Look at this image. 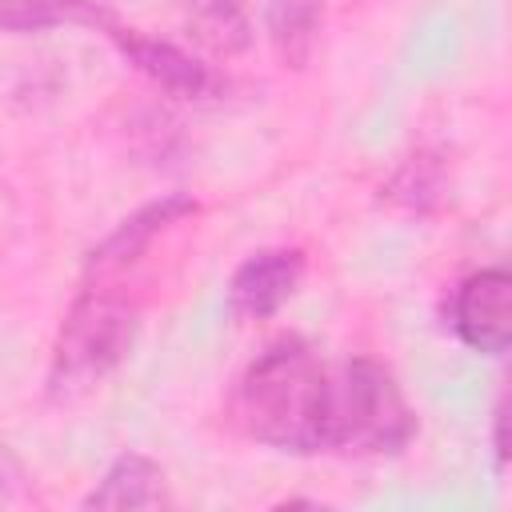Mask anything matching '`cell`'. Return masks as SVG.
<instances>
[{
    "mask_svg": "<svg viewBox=\"0 0 512 512\" xmlns=\"http://www.w3.org/2000/svg\"><path fill=\"white\" fill-rule=\"evenodd\" d=\"M324 24V0H272L268 4V40L284 68H304Z\"/></svg>",
    "mask_w": 512,
    "mask_h": 512,
    "instance_id": "obj_10",
    "label": "cell"
},
{
    "mask_svg": "<svg viewBox=\"0 0 512 512\" xmlns=\"http://www.w3.org/2000/svg\"><path fill=\"white\" fill-rule=\"evenodd\" d=\"M164 500H168L164 468L144 452H124L84 496V508H156Z\"/></svg>",
    "mask_w": 512,
    "mask_h": 512,
    "instance_id": "obj_8",
    "label": "cell"
},
{
    "mask_svg": "<svg viewBox=\"0 0 512 512\" xmlns=\"http://www.w3.org/2000/svg\"><path fill=\"white\" fill-rule=\"evenodd\" d=\"M328 376L300 336L272 340L236 388L244 432L268 448L308 456L328 448Z\"/></svg>",
    "mask_w": 512,
    "mask_h": 512,
    "instance_id": "obj_1",
    "label": "cell"
},
{
    "mask_svg": "<svg viewBox=\"0 0 512 512\" xmlns=\"http://www.w3.org/2000/svg\"><path fill=\"white\" fill-rule=\"evenodd\" d=\"M132 340L136 308L120 292H112V280H84L52 348V396H68L104 380L128 356Z\"/></svg>",
    "mask_w": 512,
    "mask_h": 512,
    "instance_id": "obj_3",
    "label": "cell"
},
{
    "mask_svg": "<svg viewBox=\"0 0 512 512\" xmlns=\"http://www.w3.org/2000/svg\"><path fill=\"white\" fill-rule=\"evenodd\" d=\"M188 32L212 56H240L252 44L248 0H188Z\"/></svg>",
    "mask_w": 512,
    "mask_h": 512,
    "instance_id": "obj_9",
    "label": "cell"
},
{
    "mask_svg": "<svg viewBox=\"0 0 512 512\" xmlns=\"http://www.w3.org/2000/svg\"><path fill=\"white\" fill-rule=\"evenodd\" d=\"M412 436L416 412L396 376L372 356L348 360L340 384L328 388V448L396 456L412 444Z\"/></svg>",
    "mask_w": 512,
    "mask_h": 512,
    "instance_id": "obj_2",
    "label": "cell"
},
{
    "mask_svg": "<svg viewBox=\"0 0 512 512\" xmlns=\"http://www.w3.org/2000/svg\"><path fill=\"white\" fill-rule=\"evenodd\" d=\"M452 328L480 356H504L512 340V276L480 268L460 280L452 296Z\"/></svg>",
    "mask_w": 512,
    "mask_h": 512,
    "instance_id": "obj_4",
    "label": "cell"
},
{
    "mask_svg": "<svg viewBox=\"0 0 512 512\" xmlns=\"http://www.w3.org/2000/svg\"><path fill=\"white\" fill-rule=\"evenodd\" d=\"M492 452H496V468H504L508 464V396H500L492 412Z\"/></svg>",
    "mask_w": 512,
    "mask_h": 512,
    "instance_id": "obj_12",
    "label": "cell"
},
{
    "mask_svg": "<svg viewBox=\"0 0 512 512\" xmlns=\"http://www.w3.org/2000/svg\"><path fill=\"white\" fill-rule=\"evenodd\" d=\"M304 280L300 248H260L240 260L228 280V312L236 320H268L276 316Z\"/></svg>",
    "mask_w": 512,
    "mask_h": 512,
    "instance_id": "obj_7",
    "label": "cell"
},
{
    "mask_svg": "<svg viewBox=\"0 0 512 512\" xmlns=\"http://www.w3.org/2000/svg\"><path fill=\"white\" fill-rule=\"evenodd\" d=\"M108 36L112 44L120 48V56L144 76L152 80L160 92L176 96V100H204L220 88V76L192 52H184L180 44L172 40H160V36H148L140 28H120V24H108Z\"/></svg>",
    "mask_w": 512,
    "mask_h": 512,
    "instance_id": "obj_5",
    "label": "cell"
},
{
    "mask_svg": "<svg viewBox=\"0 0 512 512\" xmlns=\"http://www.w3.org/2000/svg\"><path fill=\"white\" fill-rule=\"evenodd\" d=\"M200 204L188 196V192H168L144 208H136L132 216H124L84 260V280H116L124 268H132L140 260V252L172 224L196 216Z\"/></svg>",
    "mask_w": 512,
    "mask_h": 512,
    "instance_id": "obj_6",
    "label": "cell"
},
{
    "mask_svg": "<svg viewBox=\"0 0 512 512\" xmlns=\"http://www.w3.org/2000/svg\"><path fill=\"white\" fill-rule=\"evenodd\" d=\"M80 0H0V32H44L72 16Z\"/></svg>",
    "mask_w": 512,
    "mask_h": 512,
    "instance_id": "obj_11",
    "label": "cell"
}]
</instances>
